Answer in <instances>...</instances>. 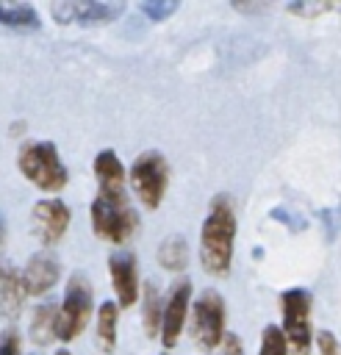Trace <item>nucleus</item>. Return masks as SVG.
Listing matches in <instances>:
<instances>
[{"instance_id":"obj_1","label":"nucleus","mask_w":341,"mask_h":355,"mask_svg":"<svg viewBox=\"0 0 341 355\" xmlns=\"http://www.w3.org/2000/svg\"><path fill=\"white\" fill-rule=\"evenodd\" d=\"M236 211L230 197L216 194L208 205L205 222L200 227V263L208 275L225 277L233 263V250H236Z\"/></svg>"},{"instance_id":"obj_2","label":"nucleus","mask_w":341,"mask_h":355,"mask_svg":"<svg viewBox=\"0 0 341 355\" xmlns=\"http://www.w3.org/2000/svg\"><path fill=\"white\" fill-rule=\"evenodd\" d=\"M17 166L28 183L53 194L69 183V172L58 155V147L47 139H30L17 150Z\"/></svg>"},{"instance_id":"obj_3","label":"nucleus","mask_w":341,"mask_h":355,"mask_svg":"<svg viewBox=\"0 0 341 355\" xmlns=\"http://www.w3.org/2000/svg\"><path fill=\"white\" fill-rule=\"evenodd\" d=\"M89 216H91V230L97 239L108 241V244H128V239L136 233L139 227V214L133 211L128 194L125 197H105V194H97L91 200V208H89Z\"/></svg>"},{"instance_id":"obj_4","label":"nucleus","mask_w":341,"mask_h":355,"mask_svg":"<svg viewBox=\"0 0 341 355\" xmlns=\"http://www.w3.org/2000/svg\"><path fill=\"white\" fill-rule=\"evenodd\" d=\"M227 313H225V300L219 291L205 288L197 294L191 302V319H189V336L197 344L200 352H213L222 347L227 330H225Z\"/></svg>"},{"instance_id":"obj_5","label":"nucleus","mask_w":341,"mask_h":355,"mask_svg":"<svg viewBox=\"0 0 341 355\" xmlns=\"http://www.w3.org/2000/svg\"><path fill=\"white\" fill-rule=\"evenodd\" d=\"M94 311V288L86 272H72L64 288V300H61V316H58V341L69 344L75 341Z\"/></svg>"},{"instance_id":"obj_6","label":"nucleus","mask_w":341,"mask_h":355,"mask_svg":"<svg viewBox=\"0 0 341 355\" xmlns=\"http://www.w3.org/2000/svg\"><path fill=\"white\" fill-rule=\"evenodd\" d=\"M128 180H130L136 200L147 211H155L169 186V164L158 150H144L133 158V164L128 169Z\"/></svg>"},{"instance_id":"obj_7","label":"nucleus","mask_w":341,"mask_h":355,"mask_svg":"<svg viewBox=\"0 0 341 355\" xmlns=\"http://www.w3.org/2000/svg\"><path fill=\"white\" fill-rule=\"evenodd\" d=\"M283 308V333L291 355H308L313 330H311V294L305 288H286L280 294Z\"/></svg>"},{"instance_id":"obj_8","label":"nucleus","mask_w":341,"mask_h":355,"mask_svg":"<svg viewBox=\"0 0 341 355\" xmlns=\"http://www.w3.org/2000/svg\"><path fill=\"white\" fill-rule=\"evenodd\" d=\"M69 219H72V211L64 200H39L30 211V227H33V236L39 239L42 247H53L61 241V236L67 233L69 227Z\"/></svg>"},{"instance_id":"obj_9","label":"nucleus","mask_w":341,"mask_h":355,"mask_svg":"<svg viewBox=\"0 0 341 355\" xmlns=\"http://www.w3.org/2000/svg\"><path fill=\"white\" fill-rule=\"evenodd\" d=\"M189 300H191V280L180 277L172 283L166 302H164V322H161V344L164 349H172L180 341V333L189 319Z\"/></svg>"},{"instance_id":"obj_10","label":"nucleus","mask_w":341,"mask_h":355,"mask_svg":"<svg viewBox=\"0 0 341 355\" xmlns=\"http://www.w3.org/2000/svg\"><path fill=\"white\" fill-rule=\"evenodd\" d=\"M53 17L64 25H105L114 22L116 17H122L125 3H94V0H67V3H55Z\"/></svg>"},{"instance_id":"obj_11","label":"nucleus","mask_w":341,"mask_h":355,"mask_svg":"<svg viewBox=\"0 0 341 355\" xmlns=\"http://www.w3.org/2000/svg\"><path fill=\"white\" fill-rule=\"evenodd\" d=\"M108 275H111V286L116 294V305L119 308H130L139 300L141 291V280H139V263L136 255L130 250H116L108 258Z\"/></svg>"},{"instance_id":"obj_12","label":"nucleus","mask_w":341,"mask_h":355,"mask_svg":"<svg viewBox=\"0 0 341 355\" xmlns=\"http://www.w3.org/2000/svg\"><path fill=\"white\" fill-rule=\"evenodd\" d=\"M58 275H61V263L53 252L42 250L36 255L28 258L25 269H22V283H25V294L28 297H42L47 294L55 283H58Z\"/></svg>"},{"instance_id":"obj_13","label":"nucleus","mask_w":341,"mask_h":355,"mask_svg":"<svg viewBox=\"0 0 341 355\" xmlns=\"http://www.w3.org/2000/svg\"><path fill=\"white\" fill-rule=\"evenodd\" d=\"M91 169H94V178H97V194H105V197H125V180H128V172L119 161V155L105 147L94 155L91 161Z\"/></svg>"},{"instance_id":"obj_14","label":"nucleus","mask_w":341,"mask_h":355,"mask_svg":"<svg viewBox=\"0 0 341 355\" xmlns=\"http://www.w3.org/2000/svg\"><path fill=\"white\" fill-rule=\"evenodd\" d=\"M58 316L61 305L55 302H42L33 316H30V341L36 347H47L53 338H58Z\"/></svg>"},{"instance_id":"obj_15","label":"nucleus","mask_w":341,"mask_h":355,"mask_svg":"<svg viewBox=\"0 0 341 355\" xmlns=\"http://www.w3.org/2000/svg\"><path fill=\"white\" fill-rule=\"evenodd\" d=\"M25 283H22V272H17L11 263L3 266V277H0V302H3V313L6 316H17L25 300Z\"/></svg>"},{"instance_id":"obj_16","label":"nucleus","mask_w":341,"mask_h":355,"mask_svg":"<svg viewBox=\"0 0 341 355\" xmlns=\"http://www.w3.org/2000/svg\"><path fill=\"white\" fill-rule=\"evenodd\" d=\"M116 322H119V305L114 300L100 302L94 330H97V347L105 355H111L116 349Z\"/></svg>"},{"instance_id":"obj_17","label":"nucleus","mask_w":341,"mask_h":355,"mask_svg":"<svg viewBox=\"0 0 341 355\" xmlns=\"http://www.w3.org/2000/svg\"><path fill=\"white\" fill-rule=\"evenodd\" d=\"M161 322H164V305L158 286L152 280H144V302H141V327L147 338L161 336Z\"/></svg>"},{"instance_id":"obj_18","label":"nucleus","mask_w":341,"mask_h":355,"mask_svg":"<svg viewBox=\"0 0 341 355\" xmlns=\"http://www.w3.org/2000/svg\"><path fill=\"white\" fill-rule=\"evenodd\" d=\"M0 19L6 28L14 31H36L39 22V11L30 3H3L0 6Z\"/></svg>"},{"instance_id":"obj_19","label":"nucleus","mask_w":341,"mask_h":355,"mask_svg":"<svg viewBox=\"0 0 341 355\" xmlns=\"http://www.w3.org/2000/svg\"><path fill=\"white\" fill-rule=\"evenodd\" d=\"M158 263L166 269V272H180L186 269L189 263V247H186V239L183 236H169L158 244V252H155Z\"/></svg>"},{"instance_id":"obj_20","label":"nucleus","mask_w":341,"mask_h":355,"mask_svg":"<svg viewBox=\"0 0 341 355\" xmlns=\"http://www.w3.org/2000/svg\"><path fill=\"white\" fill-rule=\"evenodd\" d=\"M258 355H288V341H286L283 327H277V324H266L263 327Z\"/></svg>"},{"instance_id":"obj_21","label":"nucleus","mask_w":341,"mask_h":355,"mask_svg":"<svg viewBox=\"0 0 341 355\" xmlns=\"http://www.w3.org/2000/svg\"><path fill=\"white\" fill-rule=\"evenodd\" d=\"M139 8H141V14L150 17L152 22H161V19H166L169 14L177 11V3H175V0H172V3H141Z\"/></svg>"},{"instance_id":"obj_22","label":"nucleus","mask_w":341,"mask_h":355,"mask_svg":"<svg viewBox=\"0 0 341 355\" xmlns=\"http://www.w3.org/2000/svg\"><path fill=\"white\" fill-rule=\"evenodd\" d=\"M316 349H319V355H341V344L330 330L316 333Z\"/></svg>"},{"instance_id":"obj_23","label":"nucleus","mask_w":341,"mask_h":355,"mask_svg":"<svg viewBox=\"0 0 341 355\" xmlns=\"http://www.w3.org/2000/svg\"><path fill=\"white\" fill-rule=\"evenodd\" d=\"M0 355H19V336L17 330H6L3 333V349Z\"/></svg>"},{"instance_id":"obj_24","label":"nucleus","mask_w":341,"mask_h":355,"mask_svg":"<svg viewBox=\"0 0 341 355\" xmlns=\"http://www.w3.org/2000/svg\"><path fill=\"white\" fill-rule=\"evenodd\" d=\"M222 355H244V347H241V338L236 333H227L225 341H222Z\"/></svg>"},{"instance_id":"obj_25","label":"nucleus","mask_w":341,"mask_h":355,"mask_svg":"<svg viewBox=\"0 0 341 355\" xmlns=\"http://www.w3.org/2000/svg\"><path fill=\"white\" fill-rule=\"evenodd\" d=\"M55 355H72V352H69V349H58Z\"/></svg>"},{"instance_id":"obj_26","label":"nucleus","mask_w":341,"mask_h":355,"mask_svg":"<svg viewBox=\"0 0 341 355\" xmlns=\"http://www.w3.org/2000/svg\"><path fill=\"white\" fill-rule=\"evenodd\" d=\"M164 355H166V352H164Z\"/></svg>"}]
</instances>
